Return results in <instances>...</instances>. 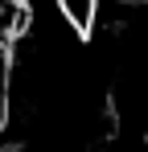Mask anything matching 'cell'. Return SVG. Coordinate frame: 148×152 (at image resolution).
Instances as JSON below:
<instances>
[{"instance_id": "6da1fadb", "label": "cell", "mask_w": 148, "mask_h": 152, "mask_svg": "<svg viewBox=\"0 0 148 152\" xmlns=\"http://www.w3.org/2000/svg\"><path fill=\"white\" fill-rule=\"evenodd\" d=\"M103 4H107V0H53V8H58V17L66 21V29L82 33V37L95 29V17H99Z\"/></svg>"}]
</instances>
